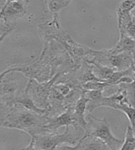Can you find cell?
Returning <instances> with one entry per match:
<instances>
[{
  "mask_svg": "<svg viewBox=\"0 0 135 150\" xmlns=\"http://www.w3.org/2000/svg\"><path fill=\"white\" fill-rule=\"evenodd\" d=\"M48 115H40L25 109L16 100L1 102V126L28 134L30 137L45 133Z\"/></svg>",
  "mask_w": 135,
  "mask_h": 150,
  "instance_id": "6da1fadb",
  "label": "cell"
},
{
  "mask_svg": "<svg viewBox=\"0 0 135 150\" xmlns=\"http://www.w3.org/2000/svg\"><path fill=\"white\" fill-rule=\"evenodd\" d=\"M88 129L85 133L96 137L105 143L110 150H119L123 144V140L115 137L111 131V126L106 118H99L91 113L86 115Z\"/></svg>",
  "mask_w": 135,
  "mask_h": 150,
  "instance_id": "7a4b0ae2",
  "label": "cell"
},
{
  "mask_svg": "<svg viewBox=\"0 0 135 150\" xmlns=\"http://www.w3.org/2000/svg\"><path fill=\"white\" fill-rule=\"evenodd\" d=\"M87 59L117 71L127 70L134 66L133 53L113 54L111 53L109 48L97 50V52L91 58Z\"/></svg>",
  "mask_w": 135,
  "mask_h": 150,
  "instance_id": "3957f363",
  "label": "cell"
},
{
  "mask_svg": "<svg viewBox=\"0 0 135 150\" xmlns=\"http://www.w3.org/2000/svg\"><path fill=\"white\" fill-rule=\"evenodd\" d=\"M32 137L34 148L37 150H56L62 144L75 145L80 139L75 137L71 134L70 127H66L65 131L62 134L42 133Z\"/></svg>",
  "mask_w": 135,
  "mask_h": 150,
  "instance_id": "277c9868",
  "label": "cell"
},
{
  "mask_svg": "<svg viewBox=\"0 0 135 150\" xmlns=\"http://www.w3.org/2000/svg\"><path fill=\"white\" fill-rule=\"evenodd\" d=\"M59 77V74L57 73L51 80L45 83H39L35 80H28L25 88L27 90L29 95L37 106L48 111L50 93Z\"/></svg>",
  "mask_w": 135,
  "mask_h": 150,
  "instance_id": "5b68a950",
  "label": "cell"
},
{
  "mask_svg": "<svg viewBox=\"0 0 135 150\" xmlns=\"http://www.w3.org/2000/svg\"><path fill=\"white\" fill-rule=\"evenodd\" d=\"M29 1L13 0L4 1L0 10V19L17 23V20L26 14Z\"/></svg>",
  "mask_w": 135,
  "mask_h": 150,
  "instance_id": "8992f818",
  "label": "cell"
},
{
  "mask_svg": "<svg viewBox=\"0 0 135 150\" xmlns=\"http://www.w3.org/2000/svg\"><path fill=\"white\" fill-rule=\"evenodd\" d=\"M73 109L74 108H69L57 116H48V123L45 127V133H57L59 128L62 126L70 127L71 126L74 129H76L77 127L74 118Z\"/></svg>",
  "mask_w": 135,
  "mask_h": 150,
  "instance_id": "52a82bcc",
  "label": "cell"
},
{
  "mask_svg": "<svg viewBox=\"0 0 135 150\" xmlns=\"http://www.w3.org/2000/svg\"><path fill=\"white\" fill-rule=\"evenodd\" d=\"M88 103V99L85 95L84 90H83L81 97L76 103L73 109L74 118L76 127L82 128L85 132L88 129V122L86 116Z\"/></svg>",
  "mask_w": 135,
  "mask_h": 150,
  "instance_id": "ba28073f",
  "label": "cell"
},
{
  "mask_svg": "<svg viewBox=\"0 0 135 150\" xmlns=\"http://www.w3.org/2000/svg\"><path fill=\"white\" fill-rule=\"evenodd\" d=\"M15 100L16 103L22 105L28 110L40 114V115H48V111L46 109H41L36 105L25 88H24L23 91L20 94L15 97Z\"/></svg>",
  "mask_w": 135,
  "mask_h": 150,
  "instance_id": "9c48e42d",
  "label": "cell"
},
{
  "mask_svg": "<svg viewBox=\"0 0 135 150\" xmlns=\"http://www.w3.org/2000/svg\"><path fill=\"white\" fill-rule=\"evenodd\" d=\"M109 50L113 54L133 53L135 50V40L124 34H119V40L112 48H109Z\"/></svg>",
  "mask_w": 135,
  "mask_h": 150,
  "instance_id": "30bf717a",
  "label": "cell"
},
{
  "mask_svg": "<svg viewBox=\"0 0 135 150\" xmlns=\"http://www.w3.org/2000/svg\"><path fill=\"white\" fill-rule=\"evenodd\" d=\"M80 150H110L106 144L101 140L91 137L86 133L80 137Z\"/></svg>",
  "mask_w": 135,
  "mask_h": 150,
  "instance_id": "8fae6325",
  "label": "cell"
},
{
  "mask_svg": "<svg viewBox=\"0 0 135 150\" xmlns=\"http://www.w3.org/2000/svg\"><path fill=\"white\" fill-rule=\"evenodd\" d=\"M0 83H1V96L15 95V93L18 89V86L14 79L5 76L0 78Z\"/></svg>",
  "mask_w": 135,
  "mask_h": 150,
  "instance_id": "7c38bea8",
  "label": "cell"
},
{
  "mask_svg": "<svg viewBox=\"0 0 135 150\" xmlns=\"http://www.w3.org/2000/svg\"><path fill=\"white\" fill-rule=\"evenodd\" d=\"M46 5L48 13H51L52 16L59 15V13L63 9L66 8L71 3V1H59V0H49V1H44Z\"/></svg>",
  "mask_w": 135,
  "mask_h": 150,
  "instance_id": "4fadbf2b",
  "label": "cell"
},
{
  "mask_svg": "<svg viewBox=\"0 0 135 150\" xmlns=\"http://www.w3.org/2000/svg\"><path fill=\"white\" fill-rule=\"evenodd\" d=\"M119 150H135V133L131 126H127L125 140Z\"/></svg>",
  "mask_w": 135,
  "mask_h": 150,
  "instance_id": "5bb4252c",
  "label": "cell"
},
{
  "mask_svg": "<svg viewBox=\"0 0 135 150\" xmlns=\"http://www.w3.org/2000/svg\"><path fill=\"white\" fill-rule=\"evenodd\" d=\"M117 110L120 111L126 115L130 122V126L135 133V107L132 106L129 103H123L119 105Z\"/></svg>",
  "mask_w": 135,
  "mask_h": 150,
  "instance_id": "9a60e30c",
  "label": "cell"
},
{
  "mask_svg": "<svg viewBox=\"0 0 135 150\" xmlns=\"http://www.w3.org/2000/svg\"><path fill=\"white\" fill-rule=\"evenodd\" d=\"M17 23H10L7 21L1 20V26H0V42H2L7 36L15 30Z\"/></svg>",
  "mask_w": 135,
  "mask_h": 150,
  "instance_id": "2e32d148",
  "label": "cell"
},
{
  "mask_svg": "<svg viewBox=\"0 0 135 150\" xmlns=\"http://www.w3.org/2000/svg\"><path fill=\"white\" fill-rule=\"evenodd\" d=\"M119 86H120L126 91L129 103L131 104V105L135 107V78L131 83L121 84Z\"/></svg>",
  "mask_w": 135,
  "mask_h": 150,
  "instance_id": "e0dca14e",
  "label": "cell"
},
{
  "mask_svg": "<svg viewBox=\"0 0 135 150\" xmlns=\"http://www.w3.org/2000/svg\"><path fill=\"white\" fill-rule=\"evenodd\" d=\"M134 8L135 0H126V1H122L118 4L116 11L131 13Z\"/></svg>",
  "mask_w": 135,
  "mask_h": 150,
  "instance_id": "ac0fdd59",
  "label": "cell"
},
{
  "mask_svg": "<svg viewBox=\"0 0 135 150\" xmlns=\"http://www.w3.org/2000/svg\"><path fill=\"white\" fill-rule=\"evenodd\" d=\"M80 139L78 143L75 145H69V144H62L58 146L56 150H80Z\"/></svg>",
  "mask_w": 135,
  "mask_h": 150,
  "instance_id": "d6986e66",
  "label": "cell"
},
{
  "mask_svg": "<svg viewBox=\"0 0 135 150\" xmlns=\"http://www.w3.org/2000/svg\"><path fill=\"white\" fill-rule=\"evenodd\" d=\"M20 150H37L34 148V146H33V137H31L29 141V144H28L27 146L23 147V148L21 149Z\"/></svg>",
  "mask_w": 135,
  "mask_h": 150,
  "instance_id": "ffe728a7",
  "label": "cell"
},
{
  "mask_svg": "<svg viewBox=\"0 0 135 150\" xmlns=\"http://www.w3.org/2000/svg\"><path fill=\"white\" fill-rule=\"evenodd\" d=\"M131 16L135 19V8L132 10V11L131 12Z\"/></svg>",
  "mask_w": 135,
  "mask_h": 150,
  "instance_id": "44dd1931",
  "label": "cell"
},
{
  "mask_svg": "<svg viewBox=\"0 0 135 150\" xmlns=\"http://www.w3.org/2000/svg\"><path fill=\"white\" fill-rule=\"evenodd\" d=\"M133 59H134V69L135 70V50L133 52Z\"/></svg>",
  "mask_w": 135,
  "mask_h": 150,
  "instance_id": "7402d4cb",
  "label": "cell"
}]
</instances>
